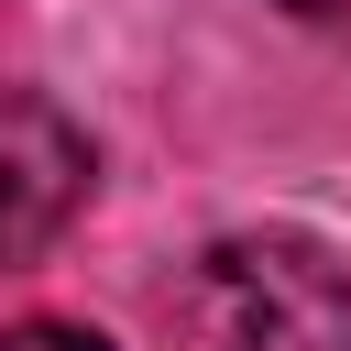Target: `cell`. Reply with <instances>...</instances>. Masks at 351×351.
<instances>
[{"instance_id": "6da1fadb", "label": "cell", "mask_w": 351, "mask_h": 351, "mask_svg": "<svg viewBox=\"0 0 351 351\" xmlns=\"http://www.w3.org/2000/svg\"><path fill=\"white\" fill-rule=\"evenodd\" d=\"M186 351H351V263L307 230H230L176 285Z\"/></svg>"}, {"instance_id": "3957f363", "label": "cell", "mask_w": 351, "mask_h": 351, "mask_svg": "<svg viewBox=\"0 0 351 351\" xmlns=\"http://www.w3.org/2000/svg\"><path fill=\"white\" fill-rule=\"evenodd\" d=\"M0 351H110L99 329H66V318H22V329H0Z\"/></svg>"}, {"instance_id": "7a4b0ae2", "label": "cell", "mask_w": 351, "mask_h": 351, "mask_svg": "<svg viewBox=\"0 0 351 351\" xmlns=\"http://www.w3.org/2000/svg\"><path fill=\"white\" fill-rule=\"evenodd\" d=\"M88 197V132L33 99V88H0V263L44 252Z\"/></svg>"}, {"instance_id": "277c9868", "label": "cell", "mask_w": 351, "mask_h": 351, "mask_svg": "<svg viewBox=\"0 0 351 351\" xmlns=\"http://www.w3.org/2000/svg\"><path fill=\"white\" fill-rule=\"evenodd\" d=\"M285 11H307V22H329V11H340V0H285Z\"/></svg>"}]
</instances>
